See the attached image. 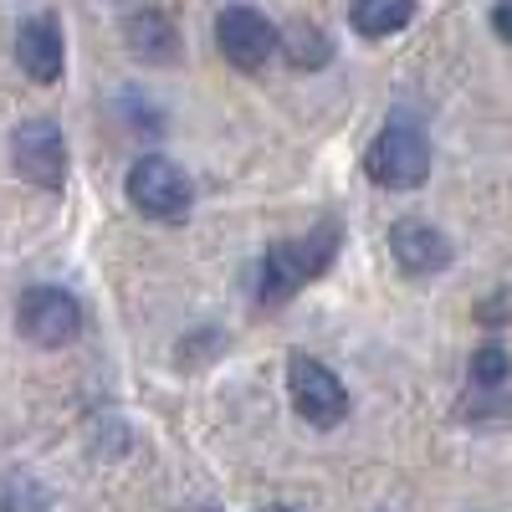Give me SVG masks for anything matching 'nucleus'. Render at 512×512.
<instances>
[{"instance_id":"1","label":"nucleus","mask_w":512,"mask_h":512,"mask_svg":"<svg viewBox=\"0 0 512 512\" xmlns=\"http://www.w3.org/2000/svg\"><path fill=\"white\" fill-rule=\"evenodd\" d=\"M338 246H344L338 221H318L313 231L292 236V241H272L262 267H256V303L277 308V303H287V297H297L308 282H318L333 267Z\"/></svg>"},{"instance_id":"2","label":"nucleus","mask_w":512,"mask_h":512,"mask_svg":"<svg viewBox=\"0 0 512 512\" xmlns=\"http://www.w3.org/2000/svg\"><path fill=\"white\" fill-rule=\"evenodd\" d=\"M364 169L379 190H415L431 175V139L420 134V123L410 118H390L374 134L369 154H364Z\"/></svg>"},{"instance_id":"3","label":"nucleus","mask_w":512,"mask_h":512,"mask_svg":"<svg viewBox=\"0 0 512 512\" xmlns=\"http://www.w3.org/2000/svg\"><path fill=\"white\" fill-rule=\"evenodd\" d=\"M128 200H134L149 221H185L190 205H195V185L175 159L144 154L128 169Z\"/></svg>"},{"instance_id":"4","label":"nucleus","mask_w":512,"mask_h":512,"mask_svg":"<svg viewBox=\"0 0 512 512\" xmlns=\"http://www.w3.org/2000/svg\"><path fill=\"white\" fill-rule=\"evenodd\" d=\"M16 323L31 338L36 349H67L72 338L82 333V303L62 287H26L21 303H16Z\"/></svg>"},{"instance_id":"5","label":"nucleus","mask_w":512,"mask_h":512,"mask_svg":"<svg viewBox=\"0 0 512 512\" xmlns=\"http://www.w3.org/2000/svg\"><path fill=\"white\" fill-rule=\"evenodd\" d=\"M287 395H292V410L303 415L308 425H318V431H333V425L349 415L344 379H338L333 369H323L318 359H308V354H292V364H287Z\"/></svg>"},{"instance_id":"6","label":"nucleus","mask_w":512,"mask_h":512,"mask_svg":"<svg viewBox=\"0 0 512 512\" xmlns=\"http://www.w3.org/2000/svg\"><path fill=\"white\" fill-rule=\"evenodd\" d=\"M16 175L36 190H62L67 185V139L52 118H26L11 139Z\"/></svg>"},{"instance_id":"7","label":"nucleus","mask_w":512,"mask_h":512,"mask_svg":"<svg viewBox=\"0 0 512 512\" xmlns=\"http://www.w3.org/2000/svg\"><path fill=\"white\" fill-rule=\"evenodd\" d=\"M277 26L262 16V11H251V6H226L216 16V47L231 67L241 72H256V67H267L272 52H277Z\"/></svg>"},{"instance_id":"8","label":"nucleus","mask_w":512,"mask_h":512,"mask_svg":"<svg viewBox=\"0 0 512 512\" xmlns=\"http://www.w3.org/2000/svg\"><path fill=\"white\" fill-rule=\"evenodd\" d=\"M390 256L405 277H436L451 267V241L431 221H395L390 226Z\"/></svg>"},{"instance_id":"9","label":"nucleus","mask_w":512,"mask_h":512,"mask_svg":"<svg viewBox=\"0 0 512 512\" xmlns=\"http://www.w3.org/2000/svg\"><path fill=\"white\" fill-rule=\"evenodd\" d=\"M16 62L31 82H57L62 67H67V41H62V26L57 16H31L21 21L16 31Z\"/></svg>"},{"instance_id":"10","label":"nucleus","mask_w":512,"mask_h":512,"mask_svg":"<svg viewBox=\"0 0 512 512\" xmlns=\"http://www.w3.org/2000/svg\"><path fill=\"white\" fill-rule=\"evenodd\" d=\"M123 41H128V57H139V62H149V67H164V62L180 57V26L169 21L164 11H154V6H144V11L128 16Z\"/></svg>"},{"instance_id":"11","label":"nucleus","mask_w":512,"mask_h":512,"mask_svg":"<svg viewBox=\"0 0 512 512\" xmlns=\"http://www.w3.org/2000/svg\"><path fill=\"white\" fill-rule=\"evenodd\" d=\"M507 390H512V359L502 344H482L472 354V369H466V410L482 415V405H507Z\"/></svg>"},{"instance_id":"12","label":"nucleus","mask_w":512,"mask_h":512,"mask_svg":"<svg viewBox=\"0 0 512 512\" xmlns=\"http://www.w3.org/2000/svg\"><path fill=\"white\" fill-rule=\"evenodd\" d=\"M415 21V0H354L349 6V26L369 41L379 36H395Z\"/></svg>"},{"instance_id":"13","label":"nucleus","mask_w":512,"mask_h":512,"mask_svg":"<svg viewBox=\"0 0 512 512\" xmlns=\"http://www.w3.org/2000/svg\"><path fill=\"white\" fill-rule=\"evenodd\" d=\"M277 47L287 52V62L292 67H303V72H318L323 62H328V36L318 31V26H308V21H297V26H287V36H277Z\"/></svg>"},{"instance_id":"14","label":"nucleus","mask_w":512,"mask_h":512,"mask_svg":"<svg viewBox=\"0 0 512 512\" xmlns=\"http://www.w3.org/2000/svg\"><path fill=\"white\" fill-rule=\"evenodd\" d=\"M118 113H123V123H128V134H139V139H159V134H164V113H159L139 88H128V93L118 98Z\"/></svg>"},{"instance_id":"15","label":"nucleus","mask_w":512,"mask_h":512,"mask_svg":"<svg viewBox=\"0 0 512 512\" xmlns=\"http://www.w3.org/2000/svg\"><path fill=\"white\" fill-rule=\"evenodd\" d=\"M492 26H497V36L512 47V0H492Z\"/></svg>"},{"instance_id":"16","label":"nucleus","mask_w":512,"mask_h":512,"mask_svg":"<svg viewBox=\"0 0 512 512\" xmlns=\"http://www.w3.org/2000/svg\"><path fill=\"white\" fill-rule=\"evenodd\" d=\"M185 512H221V507H185Z\"/></svg>"},{"instance_id":"17","label":"nucleus","mask_w":512,"mask_h":512,"mask_svg":"<svg viewBox=\"0 0 512 512\" xmlns=\"http://www.w3.org/2000/svg\"><path fill=\"white\" fill-rule=\"evenodd\" d=\"M267 512H292V507H267Z\"/></svg>"}]
</instances>
